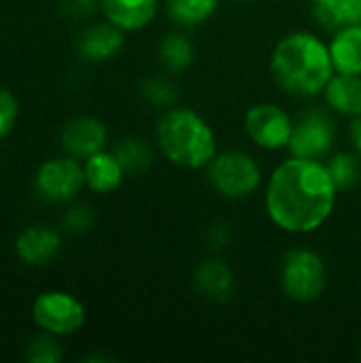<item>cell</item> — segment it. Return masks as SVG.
Masks as SVG:
<instances>
[{"mask_svg": "<svg viewBox=\"0 0 361 363\" xmlns=\"http://www.w3.org/2000/svg\"><path fill=\"white\" fill-rule=\"evenodd\" d=\"M336 185L321 160L289 157L281 162L266 185V213L289 234H311L332 215Z\"/></svg>", "mask_w": 361, "mask_h": 363, "instance_id": "6da1fadb", "label": "cell"}, {"mask_svg": "<svg viewBox=\"0 0 361 363\" xmlns=\"http://www.w3.org/2000/svg\"><path fill=\"white\" fill-rule=\"evenodd\" d=\"M277 85L298 98H313L326 89L336 74L330 47L311 32H291L283 36L270 60Z\"/></svg>", "mask_w": 361, "mask_h": 363, "instance_id": "7a4b0ae2", "label": "cell"}, {"mask_svg": "<svg viewBox=\"0 0 361 363\" xmlns=\"http://www.w3.org/2000/svg\"><path fill=\"white\" fill-rule=\"evenodd\" d=\"M155 138L162 155L181 168H206L217 155L213 128L191 108H168L157 121Z\"/></svg>", "mask_w": 361, "mask_h": 363, "instance_id": "3957f363", "label": "cell"}, {"mask_svg": "<svg viewBox=\"0 0 361 363\" xmlns=\"http://www.w3.org/2000/svg\"><path fill=\"white\" fill-rule=\"evenodd\" d=\"M206 177L215 191L234 200L251 196L262 183L257 162L245 151H217L206 166Z\"/></svg>", "mask_w": 361, "mask_h": 363, "instance_id": "277c9868", "label": "cell"}, {"mask_svg": "<svg viewBox=\"0 0 361 363\" xmlns=\"http://www.w3.org/2000/svg\"><path fill=\"white\" fill-rule=\"evenodd\" d=\"M328 285V270L323 259L311 249H294L285 255L281 266V287L294 302H315Z\"/></svg>", "mask_w": 361, "mask_h": 363, "instance_id": "5b68a950", "label": "cell"}, {"mask_svg": "<svg viewBox=\"0 0 361 363\" xmlns=\"http://www.w3.org/2000/svg\"><path fill=\"white\" fill-rule=\"evenodd\" d=\"M85 306L68 291L49 289L36 296L32 302V321L40 332H49L57 338L77 334L85 325Z\"/></svg>", "mask_w": 361, "mask_h": 363, "instance_id": "8992f818", "label": "cell"}, {"mask_svg": "<svg viewBox=\"0 0 361 363\" xmlns=\"http://www.w3.org/2000/svg\"><path fill=\"white\" fill-rule=\"evenodd\" d=\"M336 145V121L326 108H306L302 111L291 130L289 153L304 160H323Z\"/></svg>", "mask_w": 361, "mask_h": 363, "instance_id": "52a82bcc", "label": "cell"}, {"mask_svg": "<svg viewBox=\"0 0 361 363\" xmlns=\"http://www.w3.org/2000/svg\"><path fill=\"white\" fill-rule=\"evenodd\" d=\"M85 187L83 164L72 157H51L34 172V191L49 204H68Z\"/></svg>", "mask_w": 361, "mask_h": 363, "instance_id": "ba28073f", "label": "cell"}, {"mask_svg": "<svg viewBox=\"0 0 361 363\" xmlns=\"http://www.w3.org/2000/svg\"><path fill=\"white\" fill-rule=\"evenodd\" d=\"M245 130H247V136L257 147L266 151H279V149H287L294 121L287 115V111H283L279 104L260 102L247 111Z\"/></svg>", "mask_w": 361, "mask_h": 363, "instance_id": "9c48e42d", "label": "cell"}, {"mask_svg": "<svg viewBox=\"0 0 361 363\" xmlns=\"http://www.w3.org/2000/svg\"><path fill=\"white\" fill-rule=\"evenodd\" d=\"M106 140H109L106 125L89 115L72 117L62 128V147L68 155L77 160H87L94 153L104 151Z\"/></svg>", "mask_w": 361, "mask_h": 363, "instance_id": "30bf717a", "label": "cell"}, {"mask_svg": "<svg viewBox=\"0 0 361 363\" xmlns=\"http://www.w3.org/2000/svg\"><path fill=\"white\" fill-rule=\"evenodd\" d=\"M62 251V236L49 225H30L15 238V253L30 268L49 266Z\"/></svg>", "mask_w": 361, "mask_h": 363, "instance_id": "8fae6325", "label": "cell"}, {"mask_svg": "<svg viewBox=\"0 0 361 363\" xmlns=\"http://www.w3.org/2000/svg\"><path fill=\"white\" fill-rule=\"evenodd\" d=\"M121 47H123V30H119L111 21L91 23L83 28L74 43L77 53L91 64H100L115 57L121 51Z\"/></svg>", "mask_w": 361, "mask_h": 363, "instance_id": "7c38bea8", "label": "cell"}, {"mask_svg": "<svg viewBox=\"0 0 361 363\" xmlns=\"http://www.w3.org/2000/svg\"><path fill=\"white\" fill-rule=\"evenodd\" d=\"M194 285L198 294L213 304H226L236 294V277L232 268L221 259L200 262L194 272Z\"/></svg>", "mask_w": 361, "mask_h": 363, "instance_id": "4fadbf2b", "label": "cell"}, {"mask_svg": "<svg viewBox=\"0 0 361 363\" xmlns=\"http://www.w3.org/2000/svg\"><path fill=\"white\" fill-rule=\"evenodd\" d=\"M106 21L123 32L147 28L157 15V0H100Z\"/></svg>", "mask_w": 361, "mask_h": 363, "instance_id": "5bb4252c", "label": "cell"}, {"mask_svg": "<svg viewBox=\"0 0 361 363\" xmlns=\"http://www.w3.org/2000/svg\"><path fill=\"white\" fill-rule=\"evenodd\" d=\"M83 172L85 185L96 194H113L121 185L126 174L113 151H98L83 160Z\"/></svg>", "mask_w": 361, "mask_h": 363, "instance_id": "9a60e30c", "label": "cell"}, {"mask_svg": "<svg viewBox=\"0 0 361 363\" xmlns=\"http://www.w3.org/2000/svg\"><path fill=\"white\" fill-rule=\"evenodd\" d=\"M328 47L336 72L361 74V26H343Z\"/></svg>", "mask_w": 361, "mask_h": 363, "instance_id": "2e32d148", "label": "cell"}, {"mask_svg": "<svg viewBox=\"0 0 361 363\" xmlns=\"http://www.w3.org/2000/svg\"><path fill=\"white\" fill-rule=\"evenodd\" d=\"M328 106L345 117L361 115V74H343L336 72L326 85Z\"/></svg>", "mask_w": 361, "mask_h": 363, "instance_id": "e0dca14e", "label": "cell"}, {"mask_svg": "<svg viewBox=\"0 0 361 363\" xmlns=\"http://www.w3.org/2000/svg\"><path fill=\"white\" fill-rule=\"evenodd\" d=\"M219 6V0H166L168 17L181 28L204 23Z\"/></svg>", "mask_w": 361, "mask_h": 363, "instance_id": "ac0fdd59", "label": "cell"}, {"mask_svg": "<svg viewBox=\"0 0 361 363\" xmlns=\"http://www.w3.org/2000/svg\"><path fill=\"white\" fill-rule=\"evenodd\" d=\"M160 62L168 72H183L194 62V45L185 34L170 32L160 43Z\"/></svg>", "mask_w": 361, "mask_h": 363, "instance_id": "d6986e66", "label": "cell"}, {"mask_svg": "<svg viewBox=\"0 0 361 363\" xmlns=\"http://www.w3.org/2000/svg\"><path fill=\"white\" fill-rule=\"evenodd\" d=\"M113 153L119 160L126 174H140V172L149 170V166L153 162L151 149L140 138H123V140H119L115 145Z\"/></svg>", "mask_w": 361, "mask_h": 363, "instance_id": "ffe728a7", "label": "cell"}, {"mask_svg": "<svg viewBox=\"0 0 361 363\" xmlns=\"http://www.w3.org/2000/svg\"><path fill=\"white\" fill-rule=\"evenodd\" d=\"M338 191H347L357 185L361 177L360 155L357 153H338L326 164Z\"/></svg>", "mask_w": 361, "mask_h": 363, "instance_id": "44dd1931", "label": "cell"}, {"mask_svg": "<svg viewBox=\"0 0 361 363\" xmlns=\"http://www.w3.org/2000/svg\"><path fill=\"white\" fill-rule=\"evenodd\" d=\"M140 96L153 106H172L177 102V85L162 74H151L140 83Z\"/></svg>", "mask_w": 361, "mask_h": 363, "instance_id": "7402d4cb", "label": "cell"}, {"mask_svg": "<svg viewBox=\"0 0 361 363\" xmlns=\"http://www.w3.org/2000/svg\"><path fill=\"white\" fill-rule=\"evenodd\" d=\"M64 357L62 347L57 342V336L43 332L34 336L26 349V359L32 363H57Z\"/></svg>", "mask_w": 361, "mask_h": 363, "instance_id": "603a6c76", "label": "cell"}, {"mask_svg": "<svg viewBox=\"0 0 361 363\" xmlns=\"http://www.w3.org/2000/svg\"><path fill=\"white\" fill-rule=\"evenodd\" d=\"M94 221L96 215L89 204H72L62 217V225L70 234H85L94 225Z\"/></svg>", "mask_w": 361, "mask_h": 363, "instance_id": "cb8c5ba5", "label": "cell"}, {"mask_svg": "<svg viewBox=\"0 0 361 363\" xmlns=\"http://www.w3.org/2000/svg\"><path fill=\"white\" fill-rule=\"evenodd\" d=\"M17 117H19L17 98L9 89L0 87V140L6 138L13 132V128L17 123Z\"/></svg>", "mask_w": 361, "mask_h": 363, "instance_id": "d4e9b609", "label": "cell"}, {"mask_svg": "<svg viewBox=\"0 0 361 363\" xmlns=\"http://www.w3.org/2000/svg\"><path fill=\"white\" fill-rule=\"evenodd\" d=\"M313 19L326 32H336V30H340L345 26L343 23V17H340V11H338V0L313 4Z\"/></svg>", "mask_w": 361, "mask_h": 363, "instance_id": "484cf974", "label": "cell"}, {"mask_svg": "<svg viewBox=\"0 0 361 363\" xmlns=\"http://www.w3.org/2000/svg\"><path fill=\"white\" fill-rule=\"evenodd\" d=\"M100 0H60V11L74 21H83L96 13Z\"/></svg>", "mask_w": 361, "mask_h": 363, "instance_id": "4316f807", "label": "cell"}, {"mask_svg": "<svg viewBox=\"0 0 361 363\" xmlns=\"http://www.w3.org/2000/svg\"><path fill=\"white\" fill-rule=\"evenodd\" d=\"M338 11L345 26H361V0H338Z\"/></svg>", "mask_w": 361, "mask_h": 363, "instance_id": "83f0119b", "label": "cell"}, {"mask_svg": "<svg viewBox=\"0 0 361 363\" xmlns=\"http://www.w3.org/2000/svg\"><path fill=\"white\" fill-rule=\"evenodd\" d=\"M206 240L213 249H226L228 242H230V228L226 223H215L209 228V234H206Z\"/></svg>", "mask_w": 361, "mask_h": 363, "instance_id": "f1b7e54d", "label": "cell"}, {"mask_svg": "<svg viewBox=\"0 0 361 363\" xmlns=\"http://www.w3.org/2000/svg\"><path fill=\"white\" fill-rule=\"evenodd\" d=\"M349 138H351V143H353L355 153L361 157V115L353 117V121H351V125H349Z\"/></svg>", "mask_w": 361, "mask_h": 363, "instance_id": "f546056e", "label": "cell"}, {"mask_svg": "<svg viewBox=\"0 0 361 363\" xmlns=\"http://www.w3.org/2000/svg\"><path fill=\"white\" fill-rule=\"evenodd\" d=\"M313 4H317V2H334V0H311Z\"/></svg>", "mask_w": 361, "mask_h": 363, "instance_id": "4dcf8cb0", "label": "cell"}, {"mask_svg": "<svg viewBox=\"0 0 361 363\" xmlns=\"http://www.w3.org/2000/svg\"><path fill=\"white\" fill-rule=\"evenodd\" d=\"M243 2H249V0H243Z\"/></svg>", "mask_w": 361, "mask_h": 363, "instance_id": "1f68e13d", "label": "cell"}]
</instances>
